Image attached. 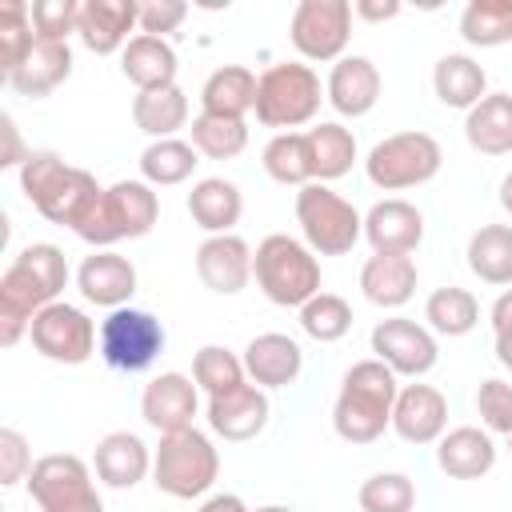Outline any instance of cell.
I'll list each match as a JSON object with an SVG mask.
<instances>
[{
	"mask_svg": "<svg viewBox=\"0 0 512 512\" xmlns=\"http://www.w3.org/2000/svg\"><path fill=\"white\" fill-rule=\"evenodd\" d=\"M20 188H24V196L32 200V208L44 220L64 224L72 232L104 200V188L96 184V176L76 168V164H64L56 152H32L20 164Z\"/></svg>",
	"mask_w": 512,
	"mask_h": 512,
	"instance_id": "cell-1",
	"label": "cell"
},
{
	"mask_svg": "<svg viewBox=\"0 0 512 512\" xmlns=\"http://www.w3.org/2000/svg\"><path fill=\"white\" fill-rule=\"evenodd\" d=\"M396 372L384 360H356L344 380H340V396L332 404V428L340 440L348 444H372L376 436H384V428H392V404H396Z\"/></svg>",
	"mask_w": 512,
	"mask_h": 512,
	"instance_id": "cell-2",
	"label": "cell"
},
{
	"mask_svg": "<svg viewBox=\"0 0 512 512\" xmlns=\"http://www.w3.org/2000/svg\"><path fill=\"white\" fill-rule=\"evenodd\" d=\"M252 280L272 304L304 308L320 292V260L304 240L272 232L252 252Z\"/></svg>",
	"mask_w": 512,
	"mask_h": 512,
	"instance_id": "cell-3",
	"label": "cell"
},
{
	"mask_svg": "<svg viewBox=\"0 0 512 512\" xmlns=\"http://www.w3.org/2000/svg\"><path fill=\"white\" fill-rule=\"evenodd\" d=\"M324 100V84L312 64L304 60H284L260 72L256 84V120L264 128L296 132L300 124H312Z\"/></svg>",
	"mask_w": 512,
	"mask_h": 512,
	"instance_id": "cell-4",
	"label": "cell"
},
{
	"mask_svg": "<svg viewBox=\"0 0 512 512\" xmlns=\"http://www.w3.org/2000/svg\"><path fill=\"white\" fill-rule=\"evenodd\" d=\"M216 476H220V452L200 428L160 436L152 452V484L164 496L196 500L216 484Z\"/></svg>",
	"mask_w": 512,
	"mask_h": 512,
	"instance_id": "cell-5",
	"label": "cell"
},
{
	"mask_svg": "<svg viewBox=\"0 0 512 512\" xmlns=\"http://www.w3.org/2000/svg\"><path fill=\"white\" fill-rule=\"evenodd\" d=\"M160 220V196L152 192L148 180H116L112 188H104V200L96 204V212L76 228V236L84 244L96 248H112L116 240H140L156 228Z\"/></svg>",
	"mask_w": 512,
	"mask_h": 512,
	"instance_id": "cell-6",
	"label": "cell"
},
{
	"mask_svg": "<svg viewBox=\"0 0 512 512\" xmlns=\"http://www.w3.org/2000/svg\"><path fill=\"white\" fill-rule=\"evenodd\" d=\"M444 164V152L436 144V136L408 128V132H392L384 140L372 144V152L364 156V172L376 188L384 192H404L416 184H428Z\"/></svg>",
	"mask_w": 512,
	"mask_h": 512,
	"instance_id": "cell-7",
	"label": "cell"
},
{
	"mask_svg": "<svg viewBox=\"0 0 512 512\" xmlns=\"http://www.w3.org/2000/svg\"><path fill=\"white\" fill-rule=\"evenodd\" d=\"M296 224L316 256H344L364 236V216L328 184H304L296 192Z\"/></svg>",
	"mask_w": 512,
	"mask_h": 512,
	"instance_id": "cell-8",
	"label": "cell"
},
{
	"mask_svg": "<svg viewBox=\"0 0 512 512\" xmlns=\"http://www.w3.org/2000/svg\"><path fill=\"white\" fill-rule=\"evenodd\" d=\"M164 352V324L144 308H112L100 320V356L116 372H144Z\"/></svg>",
	"mask_w": 512,
	"mask_h": 512,
	"instance_id": "cell-9",
	"label": "cell"
},
{
	"mask_svg": "<svg viewBox=\"0 0 512 512\" xmlns=\"http://www.w3.org/2000/svg\"><path fill=\"white\" fill-rule=\"evenodd\" d=\"M352 36V4L348 0H300L288 20V40L308 64H336Z\"/></svg>",
	"mask_w": 512,
	"mask_h": 512,
	"instance_id": "cell-10",
	"label": "cell"
},
{
	"mask_svg": "<svg viewBox=\"0 0 512 512\" xmlns=\"http://www.w3.org/2000/svg\"><path fill=\"white\" fill-rule=\"evenodd\" d=\"M24 484H28V496L36 500L40 512H76V508H88L100 500L88 464L72 452L40 456Z\"/></svg>",
	"mask_w": 512,
	"mask_h": 512,
	"instance_id": "cell-11",
	"label": "cell"
},
{
	"mask_svg": "<svg viewBox=\"0 0 512 512\" xmlns=\"http://www.w3.org/2000/svg\"><path fill=\"white\" fill-rule=\"evenodd\" d=\"M28 340L32 348L44 356V360H56V364H84L96 344H100V328L76 308V304H48L32 316V328H28Z\"/></svg>",
	"mask_w": 512,
	"mask_h": 512,
	"instance_id": "cell-12",
	"label": "cell"
},
{
	"mask_svg": "<svg viewBox=\"0 0 512 512\" xmlns=\"http://www.w3.org/2000/svg\"><path fill=\"white\" fill-rule=\"evenodd\" d=\"M376 360H384L396 376H424L436 368L440 360V344L432 336L428 324H416L408 316H388V320H376L372 336H368Z\"/></svg>",
	"mask_w": 512,
	"mask_h": 512,
	"instance_id": "cell-13",
	"label": "cell"
},
{
	"mask_svg": "<svg viewBox=\"0 0 512 512\" xmlns=\"http://www.w3.org/2000/svg\"><path fill=\"white\" fill-rule=\"evenodd\" d=\"M196 380L184 376V372H160L144 384L140 392V416L148 428H156L160 436L168 432H184L192 428L196 420V408H200V396H196Z\"/></svg>",
	"mask_w": 512,
	"mask_h": 512,
	"instance_id": "cell-14",
	"label": "cell"
},
{
	"mask_svg": "<svg viewBox=\"0 0 512 512\" xmlns=\"http://www.w3.org/2000/svg\"><path fill=\"white\" fill-rule=\"evenodd\" d=\"M196 276L216 296L244 292L248 280H252V248H248V240H240L236 232L200 240V248H196Z\"/></svg>",
	"mask_w": 512,
	"mask_h": 512,
	"instance_id": "cell-15",
	"label": "cell"
},
{
	"mask_svg": "<svg viewBox=\"0 0 512 512\" xmlns=\"http://www.w3.org/2000/svg\"><path fill=\"white\" fill-rule=\"evenodd\" d=\"M268 412H272L268 408V392L256 388L252 380H244V384H236V388H228L220 396H208V412L204 416H208V428L216 436L240 444V440H252V436L264 432Z\"/></svg>",
	"mask_w": 512,
	"mask_h": 512,
	"instance_id": "cell-16",
	"label": "cell"
},
{
	"mask_svg": "<svg viewBox=\"0 0 512 512\" xmlns=\"http://www.w3.org/2000/svg\"><path fill=\"white\" fill-rule=\"evenodd\" d=\"M76 288L88 304L96 308H124L136 292V264L112 248H96L92 256L80 260L76 268Z\"/></svg>",
	"mask_w": 512,
	"mask_h": 512,
	"instance_id": "cell-17",
	"label": "cell"
},
{
	"mask_svg": "<svg viewBox=\"0 0 512 512\" xmlns=\"http://www.w3.org/2000/svg\"><path fill=\"white\" fill-rule=\"evenodd\" d=\"M392 432L408 444H436L448 432V400L432 384H404L392 404Z\"/></svg>",
	"mask_w": 512,
	"mask_h": 512,
	"instance_id": "cell-18",
	"label": "cell"
},
{
	"mask_svg": "<svg viewBox=\"0 0 512 512\" xmlns=\"http://www.w3.org/2000/svg\"><path fill=\"white\" fill-rule=\"evenodd\" d=\"M140 24V4L136 0H84L80 4V24L76 36L88 52L112 56L128 48V32Z\"/></svg>",
	"mask_w": 512,
	"mask_h": 512,
	"instance_id": "cell-19",
	"label": "cell"
},
{
	"mask_svg": "<svg viewBox=\"0 0 512 512\" xmlns=\"http://www.w3.org/2000/svg\"><path fill=\"white\" fill-rule=\"evenodd\" d=\"M364 240L372 244V252H400L412 256L424 240V212L400 196L376 200L364 212Z\"/></svg>",
	"mask_w": 512,
	"mask_h": 512,
	"instance_id": "cell-20",
	"label": "cell"
},
{
	"mask_svg": "<svg viewBox=\"0 0 512 512\" xmlns=\"http://www.w3.org/2000/svg\"><path fill=\"white\" fill-rule=\"evenodd\" d=\"M324 100L340 116H368L380 100V68L368 56H340L324 80Z\"/></svg>",
	"mask_w": 512,
	"mask_h": 512,
	"instance_id": "cell-21",
	"label": "cell"
},
{
	"mask_svg": "<svg viewBox=\"0 0 512 512\" xmlns=\"http://www.w3.org/2000/svg\"><path fill=\"white\" fill-rule=\"evenodd\" d=\"M304 368V352L284 332H260L244 348V372L256 388H288Z\"/></svg>",
	"mask_w": 512,
	"mask_h": 512,
	"instance_id": "cell-22",
	"label": "cell"
},
{
	"mask_svg": "<svg viewBox=\"0 0 512 512\" xmlns=\"http://www.w3.org/2000/svg\"><path fill=\"white\" fill-rule=\"evenodd\" d=\"M96 480L108 488H136L152 472V452L136 432H108L92 452Z\"/></svg>",
	"mask_w": 512,
	"mask_h": 512,
	"instance_id": "cell-23",
	"label": "cell"
},
{
	"mask_svg": "<svg viewBox=\"0 0 512 512\" xmlns=\"http://www.w3.org/2000/svg\"><path fill=\"white\" fill-rule=\"evenodd\" d=\"M360 292L376 308H404L416 292V260L400 252H372L360 268Z\"/></svg>",
	"mask_w": 512,
	"mask_h": 512,
	"instance_id": "cell-24",
	"label": "cell"
},
{
	"mask_svg": "<svg viewBox=\"0 0 512 512\" xmlns=\"http://www.w3.org/2000/svg\"><path fill=\"white\" fill-rule=\"evenodd\" d=\"M436 464L452 480H480L496 464V444L488 428H452L436 440Z\"/></svg>",
	"mask_w": 512,
	"mask_h": 512,
	"instance_id": "cell-25",
	"label": "cell"
},
{
	"mask_svg": "<svg viewBox=\"0 0 512 512\" xmlns=\"http://www.w3.org/2000/svg\"><path fill=\"white\" fill-rule=\"evenodd\" d=\"M240 212H244V196L232 180L224 176H204L192 184L188 192V216L196 228H204L208 236H224L240 224Z\"/></svg>",
	"mask_w": 512,
	"mask_h": 512,
	"instance_id": "cell-26",
	"label": "cell"
},
{
	"mask_svg": "<svg viewBox=\"0 0 512 512\" xmlns=\"http://www.w3.org/2000/svg\"><path fill=\"white\" fill-rule=\"evenodd\" d=\"M176 48L160 36H144L136 32L128 40V48L120 52V72L124 80L136 84V92H148V88H164V84H176Z\"/></svg>",
	"mask_w": 512,
	"mask_h": 512,
	"instance_id": "cell-27",
	"label": "cell"
},
{
	"mask_svg": "<svg viewBox=\"0 0 512 512\" xmlns=\"http://www.w3.org/2000/svg\"><path fill=\"white\" fill-rule=\"evenodd\" d=\"M256 84H260V76L252 68H244V64H220L204 80V88H200V112L244 120L248 112H256Z\"/></svg>",
	"mask_w": 512,
	"mask_h": 512,
	"instance_id": "cell-28",
	"label": "cell"
},
{
	"mask_svg": "<svg viewBox=\"0 0 512 512\" xmlns=\"http://www.w3.org/2000/svg\"><path fill=\"white\" fill-rule=\"evenodd\" d=\"M464 140L480 156H508L512 152V92H488L464 116Z\"/></svg>",
	"mask_w": 512,
	"mask_h": 512,
	"instance_id": "cell-29",
	"label": "cell"
},
{
	"mask_svg": "<svg viewBox=\"0 0 512 512\" xmlns=\"http://www.w3.org/2000/svg\"><path fill=\"white\" fill-rule=\"evenodd\" d=\"M72 76V48L68 44H48V40H36L32 52L16 64L12 76H4L20 96H48L52 88H60L64 80Z\"/></svg>",
	"mask_w": 512,
	"mask_h": 512,
	"instance_id": "cell-30",
	"label": "cell"
},
{
	"mask_svg": "<svg viewBox=\"0 0 512 512\" xmlns=\"http://www.w3.org/2000/svg\"><path fill=\"white\" fill-rule=\"evenodd\" d=\"M432 92H436V100L444 108H464L468 112V108H476L488 96V76H484V68L472 56L448 52L432 68Z\"/></svg>",
	"mask_w": 512,
	"mask_h": 512,
	"instance_id": "cell-31",
	"label": "cell"
},
{
	"mask_svg": "<svg viewBox=\"0 0 512 512\" xmlns=\"http://www.w3.org/2000/svg\"><path fill=\"white\" fill-rule=\"evenodd\" d=\"M132 124L144 136H152V140H172L188 124V96L180 92V84L136 92V100H132Z\"/></svg>",
	"mask_w": 512,
	"mask_h": 512,
	"instance_id": "cell-32",
	"label": "cell"
},
{
	"mask_svg": "<svg viewBox=\"0 0 512 512\" xmlns=\"http://www.w3.org/2000/svg\"><path fill=\"white\" fill-rule=\"evenodd\" d=\"M468 268L480 284L508 288L512 284V224H484L468 236Z\"/></svg>",
	"mask_w": 512,
	"mask_h": 512,
	"instance_id": "cell-33",
	"label": "cell"
},
{
	"mask_svg": "<svg viewBox=\"0 0 512 512\" xmlns=\"http://www.w3.org/2000/svg\"><path fill=\"white\" fill-rule=\"evenodd\" d=\"M304 136H308L312 180L316 184H328V180H340V176L352 172V164H356V136H352V128H344L336 120H320Z\"/></svg>",
	"mask_w": 512,
	"mask_h": 512,
	"instance_id": "cell-34",
	"label": "cell"
},
{
	"mask_svg": "<svg viewBox=\"0 0 512 512\" xmlns=\"http://www.w3.org/2000/svg\"><path fill=\"white\" fill-rule=\"evenodd\" d=\"M200 164V152L192 148V140H152L140 152V176L152 188H168V184H184Z\"/></svg>",
	"mask_w": 512,
	"mask_h": 512,
	"instance_id": "cell-35",
	"label": "cell"
},
{
	"mask_svg": "<svg viewBox=\"0 0 512 512\" xmlns=\"http://www.w3.org/2000/svg\"><path fill=\"white\" fill-rule=\"evenodd\" d=\"M424 320L436 336H468L476 324H480V304L468 288H436L428 300H424Z\"/></svg>",
	"mask_w": 512,
	"mask_h": 512,
	"instance_id": "cell-36",
	"label": "cell"
},
{
	"mask_svg": "<svg viewBox=\"0 0 512 512\" xmlns=\"http://www.w3.org/2000/svg\"><path fill=\"white\" fill-rule=\"evenodd\" d=\"M260 164L276 184H296V188L312 184V152H308V136L304 132H276L264 144Z\"/></svg>",
	"mask_w": 512,
	"mask_h": 512,
	"instance_id": "cell-37",
	"label": "cell"
},
{
	"mask_svg": "<svg viewBox=\"0 0 512 512\" xmlns=\"http://www.w3.org/2000/svg\"><path fill=\"white\" fill-rule=\"evenodd\" d=\"M460 36L472 48L512 44V0H468L460 12Z\"/></svg>",
	"mask_w": 512,
	"mask_h": 512,
	"instance_id": "cell-38",
	"label": "cell"
},
{
	"mask_svg": "<svg viewBox=\"0 0 512 512\" xmlns=\"http://www.w3.org/2000/svg\"><path fill=\"white\" fill-rule=\"evenodd\" d=\"M192 148L208 160H232L248 148V124L244 120H232V116H212V112H200L192 120Z\"/></svg>",
	"mask_w": 512,
	"mask_h": 512,
	"instance_id": "cell-39",
	"label": "cell"
},
{
	"mask_svg": "<svg viewBox=\"0 0 512 512\" xmlns=\"http://www.w3.org/2000/svg\"><path fill=\"white\" fill-rule=\"evenodd\" d=\"M192 380H196V388L204 396H220V392H228V388H236V384L248 380L244 356H236V352H228L220 344H204L192 356Z\"/></svg>",
	"mask_w": 512,
	"mask_h": 512,
	"instance_id": "cell-40",
	"label": "cell"
},
{
	"mask_svg": "<svg viewBox=\"0 0 512 512\" xmlns=\"http://www.w3.org/2000/svg\"><path fill=\"white\" fill-rule=\"evenodd\" d=\"M300 328H304L312 340L332 344V340L348 336V328H352V308H348V300L336 296V292H316V296L300 308Z\"/></svg>",
	"mask_w": 512,
	"mask_h": 512,
	"instance_id": "cell-41",
	"label": "cell"
},
{
	"mask_svg": "<svg viewBox=\"0 0 512 512\" xmlns=\"http://www.w3.org/2000/svg\"><path fill=\"white\" fill-rule=\"evenodd\" d=\"M32 44H36V32H32L28 4L24 0H8L0 8V72L12 76L16 64L32 52Z\"/></svg>",
	"mask_w": 512,
	"mask_h": 512,
	"instance_id": "cell-42",
	"label": "cell"
},
{
	"mask_svg": "<svg viewBox=\"0 0 512 512\" xmlns=\"http://www.w3.org/2000/svg\"><path fill=\"white\" fill-rule=\"evenodd\" d=\"M360 512H412L416 484L404 472H376L360 484Z\"/></svg>",
	"mask_w": 512,
	"mask_h": 512,
	"instance_id": "cell-43",
	"label": "cell"
},
{
	"mask_svg": "<svg viewBox=\"0 0 512 512\" xmlns=\"http://www.w3.org/2000/svg\"><path fill=\"white\" fill-rule=\"evenodd\" d=\"M28 16H32L36 40L68 44V36L80 24V4L76 0H36V4H28Z\"/></svg>",
	"mask_w": 512,
	"mask_h": 512,
	"instance_id": "cell-44",
	"label": "cell"
},
{
	"mask_svg": "<svg viewBox=\"0 0 512 512\" xmlns=\"http://www.w3.org/2000/svg\"><path fill=\"white\" fill-rule=\"evenodd\" d=\"M16 264H24L40 284H44V292L56 300L60 292H64V284H68V256L56 248V244H28V248H20V256H16Z\"/></svg>",
	"mask_w": 512,
	"mask_h": 512,
	"instance_id": "cell-45",
	"label": "cell"
},
{
	"mask_svg": "<svg viewBox=\"0 0 512 512\" xmlns=\"http://www.w3.org/2000/svg\"><path fill=\"white\" fill-rule=\"evenodd\" d=\"M476 412H480V420H484L488 432L512 436V384L500 380V376H488L476 388Z\"/></svg>",
	"mask_w": 512,
	"mask_h": 512,
	"instance_id": "cell-46",
	"label": "cell"
},
{
	"mask_svg": "<svg viewBox=\"0 0 512 512\" xmlns=\"http://www.w3.org/2000/svg\"><path fill=\"white\" fill-rule=\"evenodd\" d=\"M28 472H32L28 440L16 428H0V484L12 488L20 480H28Z\"/></svg>",
	"mask_w": 512,
	"mask_h": 512,
	"instance_id": "cell-47",
	"label": "cell"
},
{
	"mask_svg": "<svg viewBox=\"0 0 512 512\" xmlns=\"http://www.w3.org/2000/svg\"><path fill=\"white\" fill-rule=\"evenodd\" d=\"M184 16H188V4H184V0H144L136 28H140L144 36L168 40V32H176V28L184 24Z\"/></svg>",
	"mask_w": 512,
	"mask_h": 512,
	"instance_id": "cell-48",
	"label": "cell"
},
{
	"mask_svg": "<svg viewBox=\"0 0 512 512\" xmlns=\"http://www.w3.org/2000/svg\"><path fill=\"white\" fill-rule=\"evenodd\" d=\"M352 16H360L368 24H380V20L400 16V0H356L352 4Z\"/></svg>",
	"mask_w": 512,
	"mask_h": 512,
	"instance_id": "cell-49",
	"label": "cell"
},
{
	"mask_svg": "<svg viewBox=\"0 0 512 512\" xmlns=\"http://www.w3.org/2000/svg\"><path fill=\"white\" fill-rule=\"evenodd\" d=\"M488 320H492V332H496V336L512 332V288H504V292L496 296V304H492Z\"/></svg>",
	"mask_w": 512,
	"mask_h": 512,
	"instance_id": "cell-50",
	"label": "cell"
},
{
	"mask_svg": "<svg viewBox=\"0 0 512 512\" xmlns=\"http://www.w3.org/2000/svg\"><path fill=\"white\" fill-rule=\"evenodd\" d=\"M0 128H4V140H8V148H4L0 164H4V168H12V164H24L32 152H20V140H16V124H12V116H4V120H0Z\"/></svg>",
	"mask_w": 512,
	"mask_h": 512,
	"instance_id": "cell-51",
	"label": "cell"
},
{
	"mask_svg": "<svg viewBox=\"0 0 512 512\" xmlns=\"http://www.w3.org/2000/svg\"><path fill=\"white\" fill-rule=\"evenodd\" d=\"M200 512H248V504L236 496V492H216L200 504Z\"/></svg>",
	"mask_w": 512,
	"mask_h": 512,
	"instance_id": "cell-52",
	"label": "cell"
},
{
	"mask_svg": "<svg viewBox=\"0 0 512 512\" xmlns=\"http://www.w3.org/2000/svg\"><path fill=\"white\" fill-rule=\"evenodd\" d=\"M496 360L512 372V332H504V336H496Z\"/></svg>",
	"mask_w": 512,
	"mask_h": 512,
	"instance_id": "cell-53",
	"label": "cell"
},
{
	"mask_svg": "<svg viewBox=\"0 0 512 512\" xmlns=\"http://www.w3.org/2000/svg\"><path fill=\"white\" fill-rule=\"evenodd\" d=\"M500 204H504V212L512 216V172L500 180Z\"/></svg>",
	"mask_w": 512,
	"mask_h": 512,
	"instance_id": "cell-54",
	"label": "cell"
},
{
	"mask_svg": "<svg viewBox=\"0 0 512 512\" xmlns=\"http://www.w3.org/2000/svg\"><path fill=\"white\" fill-rule=\"evenodd\" d=\"M256 512H292V508H284V504H264V508H256Z\"/></svg>",
	"mask_w": 512,
	"mask_h": 512,
	"instance_id": "cell-55",
	"label": "cell"
},
{
	"mask_svg": "<svg viewBox=\"0 0 512 512\" xmlns=\"http://www.w3.org/2000/svg\"><path fill=\"white\" fill-rule=\"evenodd\" d=\"M76 512H104V500H96V504H88V508H76Z\"/></svg>",
	"mask_w": 512,
	"mask_h": 512,
	"instance_id": "cell-56",
	"label": "cell"
},
{
	"mask_svg": "<svg viewBox=\"0 0 512 512\" xmlns=\"http://www.w3.org/2000/svg\"><path fill=\"white\" fill-rule=\"evenodd\" d=\"M508 452H512V436H508Z\"/></svg>",
	"mask_w": 512,
	"mask_h": 512,
	"instance_id": "cell-57",
	"label": "cell"
}]
</instances>
